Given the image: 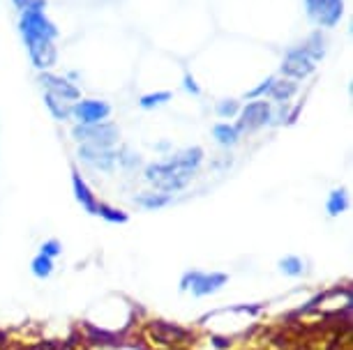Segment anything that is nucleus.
I'll return each mask as SVG.
<instances>
[{"label":"nucleus","instance_id":"9","mask_svg":"<svg viewBox=\"0 0 353 350\" xmlns=\"http://www.w3.org/2000/svg\"><path fill=\"white\" fill-rule=\"evenodd\" d=\"M72 189H74L77 201L81 203V208L85 210V212H88V215H97V208H99L97 198H95V194H92V189L88 187V182L83 180L81 173H79L77 168L72 171Z\"/></svg>","mask_w":353,"mask_h":350},{"label":"nucleus","instance_id":"19","mask_svg":"<svg viewBox=\"0 0 353 350\" xmlns=\"http://www.w3.org/2000/svg\"><path fill=\"white\" fill-rule=\"evenodd\" d=\"M279 270L289 276H301L305 272V263L298 256H286V259L279 261Z\"/></svg>","mask_w":353,"mask_h":350},{"label":"nucleus","instance_id":"21","mask_svg":"<svg viewBox=\"0 0 353 350\" xmlns=\"http://www.w3.org/2000/svg\"><path fill=\"white\" fill-rule=\"evenodd\" d=\"M39 249H42V252H39V254L46 256V259H56V256H61V252H63V247H61V242H58V240H49V242H44Z\"/></svg>","mask_w":353,"mask_h":350},{"label":"nucleus","instance_id":"15","mask_svg":"<svg viewBox=\"0 0 353 350\" xmlns=\"http://www.w3.org/2000/svg\"><path fill=\"white\" fill-rule=\"evenodd\" d=\"M212 134H215V138H217V143H219V145H233V143H238V138H241V134H238V129L233 127V124H229V122L217 124V127L212 129Z\"/></svg>","mask_w":353,"mask_h":350},{"label":"nucleus","instance_id":"5","mask_svg":"<svg viewBox=\"0 0 353 350\" xmlns=\"http://www.w3.org/2000/svg\"><path fill=\"white\" fill-rule=\"evenodd\" d=\"M150 334L157 341L169 343V346H181V343L194 341V334L190 329H185L176 322H166V320H152L150 322Z\"/></svg>","mask_w":353,"mask_h":350},{"label":"nucleus","instance_id":"17","mask_svg":"<svg viewBox=\"0 0 353 350\" xmlns=\"http://www.w3.org/2000/svg\"><path fill=\"white\" fill-rule=\"evenodd\" d=\"M30 272L37 276V279H49L53 274V259H46V256H35L30 263Z\"/></svg>","mask_w":353,"mask_h":350},{"label":"nucleus","instance_id":"11","mask_svg":"<svg viewBox=\"0 0 353 350\" xmlns=\"http://www.w3.org/2000/svg\"><path fill=\"white\" fill-rule=\"evenodd\" d=\"M42 83L46 85V92H49V95L63 97V99H68V102H72V104H74L77 99H79V90L70 81H65V78H61V76L44 74L42 76Z\"/></svg>","mask_w":353,"mask_h":350},{"label":"nucleus","instance_id":"27","mask_svg":"<svg viewBox=\"0 0 353 350\" xmlns=\"http://www.w3.org/2000/svg\"><path fill=\"white\" fill-rule=\"evenodd\" d=\"M173 350H181V348H173Z\"/></svg>","mask_w":353,"mask_h":350},{"label":"nucleus","instance_id":"20","mask_svg":"<svg viewBox=\"0 0 353 350\" xmlns=\"http://www.w3.org/2000/svg\"><path fill=\"white\" fill-rule=\"evenodd\" d=\"M346 206H349V201H346V194L342 189H337V191H332L330 198H328V212L332 217H337V215H342Z\"/></svg>","mask_w":353,"mask_h":350},{"label":"nucleus","instance_id":"2","mask_svg":"<svg viewBox=\"0 0 353 350\" xmlns=\"http://www.w3.org/2000/svg\"><path fill=\"white\" fill-rule=\"evenodd\" d=\"M323 49H312V44H305L303 49L293 51L284 61V74L291 78H305L310 76L316 67V58L321 56Z\"/></svg>","mask_w":353,"mask_h":350},{"label":"nucleus","instance_id":"1","mask_svg":"<svg viewBox=\"0 0 353 350\" xmlns=\"http://www.w3.org/2000/svg\"><path fill=\"white\" fill-rule=\"evenodd\" d=\"M229 281V276L224 272H199V270H190V272L183 274L181 279V290H192L194 297H208L217 290H222Z\"/></svg>","mask_w":353,"mask_h":350},{"label":"nucleus","instance_id":"23","mask_svg":"<svg viewBox=\"0 0 353 350\" xmlns=\"http://www.w3.org/2000/svg\"><path fill=\"white\" fill-rule=\"evenodd\" d=\"M231 339H226V336H212V346L217 350H229L231 348Z\"/></svg>","mask_w":353,"mask_h":350},{"label":"nucleus","instance_id":"10","mask_svg":"<svg viewBox=\"0 0 353 350\" xmlns=\"http://www.w3.org/2000/svg\"><path fill=\"white\" fill-rule=\"evenodd\" d=\"M79 157H81L85 164H90V166H95V168H102V171H109L113 166V162H116V155H113L109 148H95V145H88V143L79 150Z\"/></svg>","mask_w":353,"mask_h":350},{"label":"nucleus","instance_id":"16","mask_svg":"<svg viewBox=\"0 0 353 350\" xmlns=\"http://www.w3.org/2000/svg\"><path fill=\"white\" fill-rule=\"evenodd\" d=\"M137 203L139 206H143V208H148V210H159V208H164V206H169L171 203V194H141L137 198Z\"/></svg>","mask_w":353,"mask_h":350},{"label":"nucleus","instance_id":"4","mask_svg":"<svg viewBox=\"0 0 353 350\" xmlns=\"http://www.w3.org/2000/svg\"><path fill=\"white\" fill-rule=\"evenodd\" d=\"M74 136L79 141H85L95 148H111L118 141V129L111 122H97V124H81L74 129Z\"/></svg>","mask_w":353,"mask_h":350},{"label":"nucleus","instance_id":"25","mask_svg":"<svg viewBox=\"0 0 353 350\" xmlns=\"http://www.w3.org/2000/svg\"><path fill=\"white\" fill-rule=\"evenodd\" d=\"M319 302H323V293H319L316 297H312V300L307 302V307H303V309H301V311H298V314H305V311H310V309L319 307Z\"/></svg>","mask_w":353,"mask_h":350},{"label":"nucleus","instance_id":"24","mask_svg":"<svg viewBox=\"0 0 353 350\" xmlns=\"http://www.w3.org/2000/svg\"><path fill=\"white\" fill-rule=\"evenodd\" d=\"M162 99H169V92H162V95L143 97V107H152V104H162Z\"/></svg>","mask_w":353,"mask_h":350},{"label":"nucleus","instance_id":"13","mask_svg":"<svg viewBox=\"0 0 353 350\" xmlns=\"http://www.w3.org/2000/svg\"><path fill=\"white\" fill-rule=\"evenodd\" d=\"M83 327H85V332H88V341L99 343V346H121V341H118V336H116V334L92 327L90 322H83Z\"/></svg>","mask_w":353,"mask_h":350},{"label":"nucleus","instance_id":"14","mask_svg":"<svg viewBox=\"0 0 353 350\" xmlns=\"http://www.w3.org/2000/svg\"><path fill=\"white\" fill-rule=\"evenodd\" d=\"M46 104H49L51 113L56 116L58 120H68V118L72 116V102H68V99L49 95V92H46Z\"/></svg>","mask_w":353,"mask_h":350},{"label":"nucleus","instance_id":"7","mask_svg":"<svg viewBox=\"0 0 353 350\" xmlns=\"http://www.w3.org/2000/svg\"><path fill=\"white\" fill-rule=\"evenodd\" d=\"M72 113H74L81 124H97V122H104L109 118L111 109L109 104L104 102H97V99H88V102H79L72 107Z\"/></svg>","mask_w":353,"mask_h":350},{"label":"nucleus","instance_id":"18","mask_svg":"<svg viewBox=\"0 0 353 350\" xmlns=\"http://www.w3.org/2000/svg\"><path fill=\"white\" fill-rule=\"evenodd\" d=\"M97 215L102 217L104 221H109V223H128V219H130L128 212H123V210H118V208L106 206V203H99Z\"/></svg>","mask_w":353,"mask_h":350},{"label":"nucleus","instance_id":"6","mask_svg":"<svg viewBox=\"0 0 353 350\" xmlns=\"http://www.w3.org/2000/svg\"><path fill=\"white\" fill-rule=\"evenodd\" d=\"M26 42H28V51L30 58L35 61L39 69L51 67L53 61H56V46H53V37L46 35H26Z\"/></svg>","mask_w":353,"mask_h":350},{"label":"nucleus","instance_id":"12","mask_svg":"<svg viewBox=\"0 0 353 350\" xmlns=\"http://www.w3.org/2000/svg\"><path fill=\"white\" fill-rule=\"evenodd\" d=\"M296 81L293 78H282V81H270L268 85V95L272 99H277V102H289L293 97V92H296Z\"/></svg>","mask_w":353,"mask_h":350},{"label":"nucleus","instance_id":"3","mask_svg":"<svg viewBox=\"0 0 353 350\" xmlns=\"http://www.w3.org/2000/svg\"><path fill=\"white\" fill-rule=\"evenodd\" d=\"M272 118V109L268 102L263 99H256V102H250L248 107L238 111V124L233 127L238 129V134H245V131H254L263 124H268Z\"/></svg>","mask_w":353,"mask_h":350},{"label":"nucleus","instance_id":"26","mask_svg":"<svg viewBox=\"0 0 353 350\" xmlns=\"http://www.w3.org/2000/svg\"><path fill=\"white\" fill-rule=\"evenodd\" d=\"M5 341H8V334L0 332V346H5Z\"/></svg>","mask_w":353,"mask_h":350},{"label":"nucleus","instance_id":"8","mask_svg":"<svg viewBox=\"0 0 353 350\" xmlns=\"http://www.w3.org/2000/svg\"><path fill=\"white\" fill-rule=\"evenodd\" d=\"M307 10L319 23H335L342 14V0H307Z\"/></svg>","mask_w":353,"mask_h":350},{"label":"nucleus","instance_id":"22","mask_svg":"<svg viewBox=\"0 0 353 350\" xmlns=\"http://www.w3.org/2000/svg\"><path fill=\"white\" fill-rule=\"evenodd\" d=\"M219 116L226 118V116H233V113H238V104L236 102H231V104H219Z\"/></svg>","mask_w":353,"mask_h":350}]
</instances>
